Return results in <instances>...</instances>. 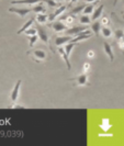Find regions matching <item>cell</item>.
I'll return each mask as SVG.
<instances>
[{
	"instance_id": "1",
	"label": "cell",
	"mask_w": 124,
	"mask_h": 146,
	"mask_svg": "<svg viewBox=\"0 0 124 146\" xmlns=\"http://www.w3.org/2000/svg\"><path fill=\"white\" fill-rule=\"evenodd\" d=\"M29 56H31V58L33 59L34 62L36 63H42V62H45L50 58L48 54L46 53V51H44L42 48H35V50H32V51H29L27 53Z\"/></svg>"
},
{
	"instance_id": "2",
	"label": "cell",
	"mask_w": 124,
	"mask_h": 146,
	"mask_svg": "<svg viewBox=\"0 0 124 146\" xmlns=\"http://www.w3.org/2000/svg\"><path fill=\"white\" fill-rule=\"evenodd\" d=\"M69 81H73L74 86H90V82L88 81V75L87 73H84L79 75V76H76L74 78H69Z\"/></svg>"
},
{
	"instance_id": "3",
	"label": "cell",
	"mask_w": 124,
	"mask_h": 146,
	"mask_svg": "<svg viewBox=\"0 0 124 146\" xmlns=\"http://www.w3.org/2000/svg\"><path fill=\"white\" fill-rule=\"evenodd\" d=\"M88 27H75V28H68L67 30H65L66 35H70V36H77L79 35L82 31L87 30Z\"/></svg>"
},
{
	"instance_id": "4",
	"label": "cell",
	"mask_w": 124,
	"mask_h": 146,
	"mask_svg": "<svg viewBox=\"0 0 124 146\" xmlns=\"http://www.w3.org/2000/svg\"><path fill=\"white\" fill-rule=\"evenodd\" d=\"M36 32L37 35H38V38H41V41H43L44 43H48V35H47V32L46 30L44 29L43 27H41L38 23L36 24Z\"/></svg>"
},
{
	"instance_id": "5",
	"label": "cell",
	"mask_w": 124,
	"mask_h": 146,
	"mask_svg": "<svg viewBox=\"0 0 124 146\" xmlns=\"http://www.w3.org/2000/svg\"><path fill=\"white\" fill-rule=\"evenodd\" d=\"M48 27L52 28L55 32H60V31H65L68 29V27L66 25L65 23H62V21H52Z\"/></svg>"
},
{
	"instance_id": "6",
	"label": "cell",
	"mask_w": 124,
	"mask_h": 146,
	"mask_svg": "<svg viewBox=\"0 0 124 146\" xmlns=\"http://www.w3.org/2000/svg\"><path fill=\"white\" fill-rule=\"evenodd\" d=\"M32 10L31 9H29V8H23V9H21V8H9V12H13V13H17V15H19L21 18H23V17H25V15H28V13H30Z\"/></svg>"
},
{
	"instance_id": "7",
	"label": "cell",
	"mask_w": 124,
	"mask_h": 146,
	"mask_svg": "<svg viewBox=\"0 0 124 146\" xmlns=\"http://www.w3.org/2000/svg\"><path fill=\"white\" fill-rule=\"evenodd\" d=\"M21 84H22V80L19 79V80L15 82V88H13V90H12V92H11V100H12L13 102H15V101L18 100V98H19V90H20Z\"/></svg>"
},
{
	"instance_id": "8",
	"label": "cell",
	"mask_w": 124,
	"mask_h": 146,
	"mask_svg": "<svg viewBox=\"0 0 124 146\" xmlns=\"http://www.w3.org/2000/svg\"><path fill=\"white\" fill-rule=\"evenodd\" d=\"M66 9H67V6H59V7L55 10V12H54V13H51V15H48V20H50L51 22L54 21V19H55L56 17H58L59 15H62Z\"/></svg>"
},
{
	"instance_id": "9",
	"label": "cell",
	"mask_w": 124,
	"mask_h": 146,
	"mask_svg": "<svg viewBox=\"0 0 124 146\" xmlns=\"http://www.w3.org/2000/svg\"><path fill=\"white\" fill-rule=\"evenodd\" d=\"M41 0H13L11 1V5H35L37 2H40Z\"/></svg>"
},
{
	"instance_id": "10",
	"label": "cell",
	"mask_w": 124,
	"mask_h": 146,
	"mask_svg": "<svg viewBox=\"0 0 124 146\" xmlns=\"http://www.w3.org/2000/svg\"><path fill=\"white\" fill-rule=\"evenodd\" d=\"M73 38V36H70V35H67V36H58L55 38V45H57V46H60V45H63V44L67 43V42H70V40Z\"/></svg>"
},
{
	"instance_id": "11",
	"label": "cell",
	"mask_w": 124,
	"mask_h": 146,
	"mask_svg": "<svg viewBox=\"0 0 124 146\" xmlns=\"http://www.w3.org/2000/svg\"><path fill=\"white\" fill-rule=\"evenodd\" d=\"M103 47H104V52H105V54L109 56L110 60H111V62H113V60H114V55H113V52H112V46H111L109 43L104 42V43H103Z\"/></svg>"
},
{
	"instance_id": "12",
	"label": "cell",
	"mask_w": 124,
	"mask_h": 146,
	"mask_svg": "<svg viewBox=\"0 0 124 146\" xmlns=\"http://www.w3.org/2000/svg\"><path fill=\"white\" fill-rule=\"evenodd\" d=\"M58 52H59V54L62 55V57L64 58V60H65L66 65H67V69H68V70H70V69H72V65H70V62H69V57H68V55L66 54L65 50H64L63 47H59V48H58Z\"/></svg>"
},
{
	"instance_id": "13",
	"label": "cell",
	"mask_w": 124,
	"mask_h": 146,
	"mask_svg": "<svg viewBox=\"0 0 124 146\" xmlns=\"http://www.w3.org/2000/svg\"><path fill=\"white\" fill-rule=\"evenodd\" d=\"M103 8H104V6H103V5H101V6H99V7L95 9V11H93V15H92L91 20L95 21V20H97L99 17H101V15H102V11H103Z\"/></svg>"
},
{
	"instance_id": "14",
	"label": "cell",
	"mask_w": 124,
	"mask_h": 146,
	"mask_svg": "<svg viewBox=\"0 0 124 146\" xmlns=\"http://www.w3.org/2000/svg\"><path fill=\"white\" fill-rule=\"evenodd\" d=\"M33 12H35V13H45V8L43 7V3L40 1V2H37L36 6H34V7L31 9Z\"/></svg>"
},
{
	"instance_id": "15",
	"label": "cell",
	"mask_w": 124,
	"mask_h": 146,
	"mask_svg": "<svg viewBox=\"0 0 124 146\" xmlns=\"http://www.w3.org/2000/svg\"><path fill=\"white\" fill-rule=\"evenodd\" d=\"M33 22H34V19H33V18H32V19H30V20H29V21H28V22H25V23L23 24V27H22L21 29H20V30H18V32H17V34H21V33H23V32H24L25 30H27V29H29L30 27H31V25L33 24Z\"/></svg>"
},
{
	"instance_id": "16",
	"label": "cell",
	"mask_w": 124,
	"mask_h": 146,
	"mask_svg": "<svg viewBox=\"0 0 124 146\" xmlns=\"http://www.w3.org/2000/svg\"><path fill=\"white\" fill-rule=\"evenodd\" d=\"M91 30H92V32L95 33V35H99L100 30H101V22L95 21V23H92V25H91Z\"/></svg>"
},
{
	"instance_id": "17",
	"label": "cell",
	"mask_w": 124,
	"mask_h": 146,
	"mask_svg": "<svg viewBox=\"0 0 124 146\" xmlns=\"http://www.w3.org/2000/svg\"><path fill=\"white\" fill-rule=\"evenodd\" d=\"M98 1L99 0H97V1H95V3L93 5H86L85 6V8H84V10H82V12H84V15H88V13H91L92 12V10H93V7H95V5H97L98 3Z\"/></svg>"
},
{
	"instance_id": "18",
	"label": "cell",
	"mask_w": 124,
	"mask_h": 146,
	"mask_svg": "<svg viewBox=\"0 0 124 146\" xmlns=\"http://www.w3.org/2000/svg\"><path fill=\"white\" fill-rule=\"evenodd\" d=\"M85 6H86V5H80V6H77V7H75L74 9H72V11L69 12V15H72V17H75V15L79 13L80 11H82V10H84Z\"/></svg>"
},
{
	"instance_id": "19",
	"label": "cell",
	"mask_w": 124,
	"mask_h": 146,
	"mask_svg": "<svg viewBox=\"0 0 124 146\" xmlns=\"http://www.w3.org/2000/svg\"><path fill=\"white\" fill-rule=\"evenodd\" d=\"M75 45H76V43H72V42H70V43H68L65 47H64V50H65L66 54L68 55V57H69V55H70V52H72V50L75 47Z\"/></svg>"
},
{
	"instance_id": "20",
	"label": "cell",
	"mask_w": 124,
	"mask_h": 146,
	"mask_svg": "<svg viewBox=\"0 0 124 146\" xmlns=\"http://www.w3.org/2000/svg\"><path fill=\"white\" fill-rule=\"evenodd\" d=\"M47 19H48V15H36L37 23H45Z\"/></svg>"
},
{
	"instance_id": "21",
	"label": "cell",
	"mask_w": 124,
	"mask_h": 146,
	"mask_svg": "<svg viewBox=\"0 0 124 146\" xmlns=\"http://www.w3.org/2000/svg\"><path fill=\"white\" fill-rule=\"evenodd\" d=\"M101 32H102V35L105 37H110L111 35H112V32H111V30L109 29V28H107V27H104V28H102V29L100 30Z\"/></svg>"
},
{
	"instance_id": "22",
	"label": "cell",
	"mask_w": 124,
	"mask_h": 146,
	"mask_svg": "<svg viewBox=\"0 0 124 146\" xmlns=\"http://www.w3.org/2000/svg\"><path fill=\"white\" fill-rule=\"evenodd\" d=\"M37 40H38V35H36V34H34V35H31V37H30V47H32L33 45H34V43L36 42Z\"/></svg>"
},
{
	"instance_id": "23",
	"label": "cell",
	"mask_w": 124,
	"mask_h": 146,
	"mask_svg": "<svg viewBox=\"0 0 124 146\" xmlns=\"http://www.w3.org/2000/svg\"><path fill=\"white\" fill-rule=\"evenodd\" d=\"M43 1L44 2H46L51 8H55V7H57V6H59L58 3H57L56 1H54V0H43Z\"/></svg>"
},
{
	"instance_id": "24",
	"label": "cell",
	"mask_w": 124,
	"mask_h": 146,
	"mask_svg": "<svg viewBox=\"0 0 124 146\" xmlns=\"http://www.w3.org/2000/svg\"><path fill=\"white\" fill-rule=\"evenodd\" d=\"M80 22L81 23H85V24H88V23L91 22V20H90V18L87 15H84L82 17H80Z\"/></svg>"
},
{
	"instance_id": "25",
	"label": "cell",
	"mask_w": 124,
	"mask_h": 146,
	"mask_svg": "<svg viewBox=\"0 0 124 146\" xmlns=\"http://www.w3.org/2000/svg\"><path fill=\"white\" fill-rule=\"evenodd\" d=\"M114 34H115V38L117 40H121V38H123V31L122 30H117L115 32H114Z\"/></svg>"
},
{
	"instance_id": "26",
	"label": "cell",
	"mask_w": 124,
	"mask_h": 146,
	"mask_svg": "<svg viewBox=\"0 0 124 146\" xmlns=\"http://www.w3.org/2000/svg\"><path fill=\"white\" fill-rule=\"evenodd\" d=\"M24 33L27 35H34V34H36V29H27L24 31Z\"/></svg>"
},
{
	"instance_id": "27",
	"label": "cell",
	"mask_w": 124,
	"mask_h": 146,
	"mask_svg": "<svg viewBox=\"0 0 124 146\" xmlns=\"http://www.w3.org/2000/svg\"><path fill=\"white\" fill-rule=\"evenodd\" d=\"M9 108H11V109H24V107L20 106V104H13V106H10Z\"/></svg>"
},
{
	"instance_id": "28",
	"label": "cell",
	"mask_w": 124,
	"mask_h": 146,
	"mask_svg": "<svg viewBox=\"0 0 124 146\" xmlns=\"http://www.w3.org/2000/svg\"><path fill=\"white\" fill-rule=\"evenodd\" d=\"M89 67H90L89 64H85V73H87V70L89 69Z\"/></svg>"
},
{
	"instance_id": "29",
	"label": "cell",
	"mask_w": 124,
	"mask_h": 146,
	"mask_svg": "<svg viewBox=\"0 0 124 146\" xmlns=\"http://www.w3.org/2000/svg\"><path fill=\"white\" fill-rule=\"evenodd\" d=\"M102 22H103V23H105V24H108V23H109V20H108V19L104 17V18H103V20H102Z\"/></svg>"
},
{
	"instance_id": "30",
	"label": "cell",
	"mask_w": 124,
	"mask_h": 146,
	"mask_svg": "<svg viewBox=\"0 0 124 146\" xmlns=\"http://www.w3.org/2000/svg\"><path fill=\"white\" fill-rule=\"evenodd\" d=\"M88 56H89V57H93V52H89V53H88Z\"/></svg>"
},
{
	"instance_id": "31",
	"label": "cell",
	"mask_w": 124,
	"mask_h": 146,
	"mask_svg": "<svg viewBox=\"0 0 124 146\" xmlns=\"http://www.w3.org/2000/svg\"><path fill=\"white\" fill-rule=\"evenodd\" d=\"M86 2H92V1H97V0H85Z\"/></svg>"
},
{
	"instance_id": "32",
	"label": "cell",
	"mask_w": 124,
	"mask_h": 146,
	"mask_svg": "<svg viewBox=\"0 0 124 146\" xmlns=\"http://www.w3.org/2000/svg\"><path fill=\"white\" fill-rule=\"evenodd\" d=\"M70 1H72V3H74V2H76L77 0H70Z\"/></svg>"
},
{
	"instance_id": "33",
	"label": "cell",
	"mask_w": 124,
	"mask_h": 146,
	"mask_svg": "<svg viewBox=\"0 0 124 146\" xmlns=\"http://www.w3.org/2000/svg\"><path fill=\"white\" fill-rule=\"evenodd\" d=\"M67 1H70V0H67Z\"/></svg>"
},
{
	"instance_id": "34",
	"label": "cell",
	"mask_w": 124,
	"mask_h": 146,
	"mask_svg": "<svg viewBox=\"0 0 124 146\" xmlns=\"http://www.w3.org/2000/svg\"><path fill=\"white\" fill-rule=\"evenodd\" d=\"M57 1H60V0H57Z\"/></svg>"
}]
</instances>
